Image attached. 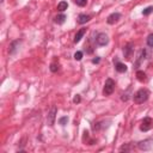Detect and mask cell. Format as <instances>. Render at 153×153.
Here are the masks:
<instances>
[{"instance_id": "obj_1", "label": "cell", "mask_w": 153, "mask_h": 153, "mask_svg": "<svg viewBox=\"0 0 153 153\" xmlns=\"http://www.w3.org/2000/svg\"><path fill=\"white\" fill-rule=\"evenodd\" d=\"M148 96H149V92L146 88H140L139 91H136V94L134 95L133 99L136 104H142L144 102H146L148 99Z\"/></svg>"}, {"instance_id": "obj_2", "label": "cell", "mask_w": 153, "mask_h": 153, "mask_svg": "<svg viewBox=\"0 0 153 153\" xmlns=\"http://www.w3.org/2000/svg\"><path fill=\"white\" fill-rule=\"evenodd\" d=\"M115 90V81L112 79H107L105 84H104V88H103V95L104 96H110Z\"/></svg>"}, {"instance_id": "obj_3", "label": "cell", "mask_w": 153, "mask_h": 153, "mask_svg": "<svg viewBox=\"0 0 153 153\" xmlns=\"http://www.w3.org/2000/svg\"><path fill=\"white\" fill-rule=\"evenodd\" d=\"M152 128H153V120L151 117H145L140 125V129L142 132H148Z\"/></svg>"}, {"instance_id": "obj_4", "label": "cell", "mask_w": 153, "mask_h": 153, "mask_svg": "<svg viewBox=\"0 0 153 153\" xmlns=\"http://www.w3.org/2000/svg\"><path fill=\"white\" fill-rule=\"evenodd\" d=\"M96 42H97V44L98 46H107L108 43H109V37H108V35L107 34H104V33H101V34H98L97 35V37H96Z\"/></svg>"}, {"instance_id": "obj_5", "label": "cell", "mask_w": 153, "mask_h": 153, "mask_svg": "<svg viewBox=\"0 0 153 153\" xmlns=\"http://www.w3.org/2000/svg\"><path fill=\"white\" fill-rule=\"evenodd\" d=\"M56 112H57L56 108H55V107H53V108H51V110H50V112L48 114L47 122H48V125H49L50 127H51V126H54V122H55V116H56Z\"/></svg>"}, {"instance_id": "obj_6", "label": "cell", "mask_w": 153, "mask_h": 153, "mask_svg": "<svg viewBox=\"0 0 153 153\" xmlns=\"http://www.w3.org/2000/svg\"><path fill=\"white\" fill-rule=\"evenodd\" d=\"M120 18H121V15H120V13H117V12L111 13V15L107 18V23H108V24H110V25H112V24L117 23V22L120 20Z\"/></svg>"}, {"instance_id": "obj_7", "label": "cell", "mask_w": 153, "mask_h": 153, "mask_svg": "<svg viewBox=\"0 0 153 153\" xmlns=\"http://www.w3.org/2000/svg\"><path fill=\"white\" fill-rule=\"evenodd\" d=\"M138 147H139L141 151H148V149H151V147H152V141H151V140L140 141V142L138 144Z\"/></svg>"}, {"instance_id": "obj_8", "label": "cell", "mask_w": 153, "mask_h": 153, "mask_svg": "<svg viewBox=\"0 0 153 153\" xmlns=\"http://www.w3.org/2000/svg\"><path fill=\"white\" fill-rule=\"evenodd\" d=\"M133 50H134V49H133V43H128V44H126V46H125V48H123L125 57H126V59H131Z\"/></svg>"}, {"instance_id": "obj_9", "label": "cell", "mask_w": 153, "mask_h": 153, "mask_svg": "<svg viewBox=\"0 0 153 153\" xmlns=\"http://www.w3.org/2000/svg\"><path fill=\"white\" fill-rule=\"evenodd\" d=\"M115 68L118 73H125L127 71V66L125 64H122V62H118V61H116V64H115Z\"/></svg>"}, {"instance_id": "obj_10", "label": "cell", "mask_w": 153, "mask_h": 153, "mask_svg": "<svg viewBox=\"0 0 153 153\" xmlns=\"http://www.w3.org/2000/svg\"><path fill=\"white\" fill-rule=\"evenodd\" d=\"M85 33H86V29H80L79 31L75 34V36H74V43L80 42V40L83 38V36L85 35Z\"/></svg>"}, {"instance_id": "obj_11", "label": "cell", "mask_w": 153, "mask_h": 153, "mask_svg": "<svg viewBox=\"0 0 153 153\" xmlns=\"http://www.w3.org/2000/svg\"><path fill=\"white\" fill-rule=\"evenodd\" d=\"M66 16L64 15V13H61V15H57L55 18H54V22L56 23V24H64L65 23V20H66Z\"/></svg>"}, {"instance_id": "obj_12", "label": "cell", "mask_w": 153, "mask_h": 153, "mask_svg": "<svg viewBox=\"0 0 153 153\" xmlns=\"http://www.w3.org/2000/svg\"><path fill=\"white\" fill-rule=\"evenodd\" d=\"M90 20V16H87V15H79V17H78V23L79 24H85V23H87Z\"/></svg>"}, {"instance_id": "obj_13", "label": "cell", "mask_w": 153, "mask_h": 153, "mask_svg": "<svg viewBox=\"0 0 153 153\" xmlns=\"http://www.w3.org/2000/svg\"><path fill=\"white\" fill-rule=\"evenodd\" d=\"M67 7H68V4H67L66 1H61V3H59V4H57V11H60V12L66 11V10H67Z\"/></svg>"}, {"instance_id": "obj_14", "label": "cell", "mask_w": 153, "mask_h": 153, "mask_svg": "<svg viewBox=\"0 0 153 153\" xmlns=\"http://www.w3.org/2000/svg\"><path fill=\"white\" fill-rule=\"evenodd\" d=\"M136 77H138V80L139 81H141V83H144V81H146V74L142 72V71H138L136 72Z\"/></svg>"}, {"instance_id": "obj_15", "label": "cell", "mask_w": 153, "mask_h": 153, "mask_svg": "<svg viewBox=\"0 0 153 153\" xmlns=\"http://www.w3.org/2000/svg\"><path fill=\"white\" fill-rule=\"evenodd\" d=\"M19 41H15V42H12L11 43V46H10V54H15V51L17 50V46H19Z\"/></svg>"}, {"instance_id": "obj_16", "label": "cell", "mask_w": 153, "mask_h": 153, "mask_svg": "<svg viewBox=\"0 0 153 153\" xmlns=\"http://www.w3.org/2000/svg\"><path fill=\"white\" fill-rule=\"evenodd\" d=\"M67 122H68V117H67V116H64V117L59 118V123H60L61 126H66Z\"/></svg>"}, {"instance_id": "obj_17", "label": "cell", "mask_w": 153, "mask_h": 153, "mask_svg": "<svg viewBox=\"0 0 153 153\" xmlns=\"http://www.w3.org/2000/svg\"><path fill=\"white\" fill-rule=\"evenodd\" d=\"M153 12V7L152 6H148V7H146L144 11H142V15L144 16H148L149 13H152Z\"/></svg>"}, {"instance_id": "obj_18", "label": "cell", "mask_w": 153, "mask_h": 153, "mask_svg": "<svg viewBox=\"0 0 153 153\" xmlns=\"http://www.w3.org/2000/svg\"><path fill=\"white\" fill-rule=\"evenodd\" d=\"M75 4L78 6H80V7H84L87 4V0H75Z\"/></svg>"}, {"instance_id": "obj_19", "label": "cell", "mask_w": 153, "mask_h": 153, "mask_svg": "<svg viewBox=\"0 0 153 153\" xmlns=\"http://www.w3.org/2000/svg\"><path fill=\"white\" fill-rule=\"evenodd\" d=\"M147 44L148 47H153V34H149L147 37Z\"/></svg>"}, {"instance_id": "obj_20", "label": "cell", "mask_w": 153, "mask_h": 153, "mask_svg": "<svg viewBox=\"0 0 153 153\" xmlns=\"http://www.w3.org/2000/svg\"><path fill=\"white\" fill-rule=\"evenodd\" d=\"M74 59H75L77 61H80V60L83 59V53H81V51H77V53L74 54Z\"/></svg>"}, {"instance_id": "obj_21", "label": "cell", "mask_w": 153, "mask_h": 153, "mask_svg": "<svg viewBox=\"0 0 153 153\" xmlns=\"http://www.w3.org/2000/svg\"><path fill=\"white\" fill-rule=\"evenodd\" d=\"M57 70H59V65H56V64H51L50 65V71L51 72H57Z\"/></svg>"}, {"instance_id": "obj_22", "label": "cell", "mask_w": 153, "mask_h": 153, "mask_svg": "<svg viewBox=\"0 0 153 153\" xmlns=\"http://www.w3.org/2000/svg\"><path fill=\"white\" fill-rule=\"evenodd\" d=\"M80 101H81V99H80V96H79V95H77V96L73 98V102H74L75 104H77V103H80Z\"/></svg>"}, {"instance_id": "obj_23", "label": "cell", "mask_w": 153, "mask_h": 153, "mask_svg": "<svg viewBox=\"0 0 153 153\" xmlns=\"http://www.w3.org/2000/svg\"><path fill=\"white\" fill-rule=\"evenodd\" d=\"M99 61H101V59H99V57H96V59L92 60V62H94V64H98Z\"/></svg>"}, {"instance_id": "obj_24", "label": "cell", "mask_w": 153, "mask_h": 153, "mask_svg": "<svg viewBox=\"0 0 153 153\" xmlns=\"http://www.w3.org/2000/svg\"><path fill=\"white\" fill-rule=\"evenodd\" d=\"M0 1H1V3H3V1H4V0H0Z\"/></svg>"}]
</instances>
